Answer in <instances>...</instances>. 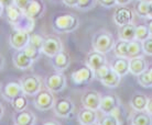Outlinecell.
<instances>
[{
    "instance_id": "7bdbcfd3",
    "label": "cell",
    "mask_w": 152,
    "mask_h": 125,
    "mask_svg": "<svg viewBox=\"0 0 152 125\" xmlns=\"http://www.w3.org/2000/svg\"><path fill=\"white\" fill-rule=\"evenodd\" d=\"M145 111L148 112L150 115H152V98H150L148 100V103H147V108H145Z\"/></svg>"
},
{
    "instance_id": "c3c4849f",
    "label": "cell",
    "mask_w": 152,
    "mask_h": 125,
    "mask_svg": "<svg viewBox=\"0 0 152 125\" xmlns=\"http://www.w3.org/2000/svg\"><path fill=\"white\" fill-rule=\"evenodd\" d=\"M4 105L0 103V120L4 118Z\"/></svg>"
},
{
    "instance_id": "5b68a950",
    "label": "cell",
    "mask_w": 152,
    "mask_h": 125,
    "mask_svg": "<svg viewBox=\"0 0 152 125\" xmlns=\"http://www.w3.org/2000/svg\"><path fill=\"white\" fill-rule=\"evenodd\" d=\"M53 110L56 116L61 118H67L74 112L75 105H74L72 100H69L67 98H60L55 100V103H54L53 105Z\"/></svg>"
},
{
    "instance_id": "7a4b0ae2",
    "label": "cell",
    "mask_w": 152,
    "mask_h": 125,
    "mask_svg": "<svg viewBox=\"0 0 152 125\" xmlns=\"http://www.w3.org/2000/svg\"><path fill=\"white\" fill-rule=\"evenodd\" d=\"M115 42L116 41H115L114 35L109 31L99 30L98 32H96V34L93 38L91 46L94 51L106 54L114 48Z\"/></svg>"
},
{
    "instance_id": "f1b7e54d",
    "label": "cell",
    "mask_w": 152,
    "mask_h": 125,
    "mask_svg": "<svg viewBox=\"0 0 152 125\" xmlns=\"http://www.w3.org/2000/svg\"><path fill=\"white\" fill-rule=\"evenodd\" d=\"M128 45H129V42L119 38L118 42H115L114 48H113L115 55L117 57H128Z\"/></svg>"
},
{
    "instance_id": "3957f363",
    "label": "cell",
    "mask_w": 152,
    "mask_h": 125,
    "mask_svg": "<svg viewBox=\"0 0 152 125\" xmlns=\"http://www.w3.org/2000/svg\"><path fill=\"white\" fill-rule=\"evenodd\" d=\"M34 97V106L39 111H48L50 109H53L55 103L54 92L49 90L48 88L44 90H40Z\"/></svg>"
},
{
    "instance_id": "484cf974",
    "label": "cell",
    "mask_w": 152,
    "mask_h": 125,
    "mask_svg": "<svg viewBox=\"0 0 152 125\" xmlns=\"http://www.w3.org/2000/svg\"><path fill=\"white\" fill-rule=\"evenodd\" d=\"M120 80H121V77L119 76L116 72H114L113 69H110L109 72L106 75V77L100 80V81L107 88H116L119 86Z\"/></svg>"
},
{
    "instance_id": "8d00e7d4",
    "label": "cell",
    "mask_w": 152,
    "mask_h": 125,
    "mask_svg": "<svg viewBox=\"0 0 152 125\" xmlns=\"http://www.w3.org/2000/svg\"><path fill=\"white\" fill-rule=\"evenodd\" d=\"M138 82L140 86L142 87H145V88H149V87H152L151 85V81H150V78H149V75H148V72H147V69H145L143 72H141L140 75H138Z\"/></svg>"
},
{
    "instance_id": "bcb514c9",
    "label": "cell",
    "mask_w": 152,
    "mask_h": 125,
    "mask_svg": "<svg viewBox=\"0 0 152 125\" xmlns=\"http://www.w3.org/2000/svg\"><path fill=\"white\" fill-rule=\"evenodd\" d=\"M147 25H148V29H149V32H150V35L152 36V18H151V19H149L148 23H147Z\"/></svg>"
},
{
    "instance_id": "5bb4252c",
    "label": "cell",
    "mask_w": 152,
    "mask_h": 125,
    "mask_svg": "<svg viewBox=\"0 0 152 125\" xmlns=\"http://www.w3.org/2000/svg\"><path fill=\"white\" fill-rule=\"evenodd\" d=\"M85 61H86V65L89 68H91L93 70H96L97 68L107 64V58L104 53H100L97 51H91L87 54Z\"/></svg>"
},
{
    "instance_id": "681fc988",
    "label": "cell",
    "mask_w": 152,
    "mask_h": 125,
    "mask_svg": "<svg viewBox=\"0 0 152 125\" xmlns=\"http://www.w3.org/2000/svg\"><path fill=\"white\" fill-rule=\"evenodd\" d=\"M147 72H148L149 78H150V81H151V85H152V66L149 67V68H147Z\"/></svg>"
},
{
    "instance_id": "6da1fadb",
    "label": "cell",
    "mask_w": 152,
    "mask_h": 125,
    "mask_svg": "<svg viewBox=\"0 0 152 125\" xmlns=\"http://www.w3.org/2000/svg\"><path fill=\"white\" fill-rule=\"evenodd\" d=\"M80 25V20L72 13H62L54 18L53 30L57 33H71Z\"/></svg>"
},
{
    "instance_id": "d590c367",
    "label": "cell",
    "mask_w": 152,
    "mask_h": 125,
    "mask_svg": "<svg viewBox=\"0 0 152 125\" xmlns=\"http://www.w3.org/2000/svg\"><path fill=\"white\" fill-rule=\"evenodd\" d=\"M110 69H111V67L108 64L104 65V66H102V67L97 68L96 70H94V74H95V78H97L98 80L104 79V78L106 77L107 74L109 72V70H110Z\"/></svg>"
},
{
    "instance_id": "8992f818",
    "label": "cell",
    "mask_w": 152,
    "mask_h": 125,
    "mask_svg": "<svg viewBox=\"0 0 152 125\" xmlns=\"http://www.w3.org/2000/svg\"><path fill=\"white\" fill-rule=\"evenodd\" d=\"M29 40H30V32L19 29H15V31L9 36L10 46L15 51L24 48L29 44Z\"/></svg>"
},
{
    "instance_id": "4fadbf2b",
    "label": "cell",
    "mask_w": 152,
    "mask_h": 125,
    "mask_svg": "<svg viewBox=\"0 0 152 125\" xmlns=\"http://www.w3.org/2000/svg\"><path fill=\"white\" fill-rule=\"evenodd\" d=\"M1 93H2V97H4L6 100L11 101L15 97L23 93L21 82H20V81H17V80L9 81V82H7L4 86V88H2V92H1Z\"/></svg>"
},
{
    "instance_id": "f6af8a7d",
    "label": "cell",
    "mask_w": 152,
    "mask_h": 125,
    "mask_svg": "<svg viewBox=\"0 0 152 125\" xmlns=\"http://www.w3.org/2000/svg\"><path fill=\"white\" fill-rule=\"evenodd\" d=\"M149 4V11H148V18L149 19H151L152 18V0L150 1V2H148Z\"/></svg>"
},
{
    "instance_id": "1f68e13d",
    "label": "cell",
    "mask_w": 152,
    "mask_h": 125,
    "mask_svg": "<svg viewBox=\"0 0 152 125\" xmlns=\"http://www.w3.org/2000/svg\"><path fill=\"white\" fill-rule=\"evenodd\" d=\"M23 52L27 54L28 56L30 57L33 61H37L39 57H40V54H41V51H40V49L34 47V46H32L31 44H28V45L23 48Z\"/></svg>"
},
{
    "instance_id": "603a6c76",
    "label": "cell",
    "mask_w": 152,
    "mask_h": 125,
    "mask_svg": "<svg viewBox=\"0 0 152 125\" xmlns=\"http://www.w3.org/2000/svg\"><path fill=\"white\" fill-rule=\"evenodd\" d=\"M148 68V64L143 57H134L129 58V72L134 76L140 75Z\"/></svg>"
},
{
    "instance_id": "2e32d148",
    "label": "cell",
    "mask_w": 152,
    "mask_h": 125,
    "mask_svg": "<svg viewBox=\"0 0 152 125\" xmlns=\"http://www.w3.org/2000/svg\"><path fill=\"white\" fill-rule=\"evenodd\" d=\"M12 61H13V65H15V68L21 69V70L29 69L31 66H32V64H33V61L23 52V49L17 51V52L13 54Z\"/></svg>"
},
{
    "instance_id": "f35d334b",
    "label": "cell",
    "mask_w": 152,
    "mask_h": 125,
    "mask_svg": "<svg viewBox=\"0 0 152 125\" xmlns=\"http://www.w3.org/2000/svg\"><path fill=\"white\" fill-rule=\"evenodd\" d=\"M100 6L105 8H114L117 6V1L116 0H97Z\"/></svg>"
},
{
    "instance_id": "7402d4cb",
    "label": "cell",
    "mask_w": 152,
    "mask_h": 125,
    "mask_svg": "<svg viewBox=\"0 0 152 125\" xmlns=\"http://www.w3.org/2000/svg\"><path fill=\"white\" fill-rule=\"evenodd\" d=\"M129 121L133 125H152V115H150L147 111L133 110Z\"/></svg>"
},
{
    "instance_id": "7c38bea8",
    "label": "cell",
    "mask_w": 152,
    "mask_h": 125,
    "mask_svg": "<svg viewBox=\"0 0 152 125\" xmlns=\"http://www.w3.org/2000/svg\"><path fill=\"white\" fill-rule=\"evenodd\" d=\"M4 12H6V18H7L8 22L11 24L12 27H15L19 24L26 17V13L18 8L15 4H11L9 7L4 8Z\"/></svg>"
},
{
    "instance_id": "f5cc1de1",
    "label": "cell",
    "mask_w": 152,
    "mask_h": 125,
    "mask_svg": "<svg viewBox=\"0 0 152 125\" xmlns=\"http://www.w3.org/2000/svg\"><path fill=\"white\" fill-rule=\"evenodd\" d=\"M140 1H145V2H150L151 0H140Z\"/></svg>"
},
{
    "instance_id": "4dcf8cb0",
    "label": "cell",
    "mask_w": 152,
    "mask_h": 125,
    "mask_svg": "<svg viewBox=\"0 0 152 125\" xmlns=\"http://www.w3.org/2000/svg\"><path fill=\"white\" fill-rule=\"evenodd\" d=\"M149 36H151V35H150V32H149L148 25H145V24L136 25V40L143 42Z\"/></svg>"
},
{
    "instance_id": "4316f807",
    "label": "cell",
    "mask_w": 152,
    "mask_h": 125,
    "mask_svg": "<svg viewBox=\"0 0 152 125\" xmlns=\"http://www.w3.org/2000/svg\"><path fill=\"white\" fill-rule=\"evenodd\" d=\"M148 100L145 95L137 93L131 98V106L134 111H145Z\"/></svg>"
},
{
    "instance_id": "f546056e",
    "label": "cell",
    "mask_w": 152,
    "mask_h": 125,
    "mask_svg": "<svg viewBox=\"0 0 152 125\" xmlns=\"http://www.w3.org/2000/svg\"><path fill=\"white\" fill-rule=\"evenodd\" d=\"M97 124L100 125H120L121 121H119L113 113H106L103 115V118H98Z\"/></svg>"
},
{
    "instance_id": "ee69618b",
    "label": "cell",
    "mask_w": 152,
    "mask_h": 125,
    "mask_svg": "<svg viewBox=\"0 0 152 125\" xmlns=\"http://www.w3.org/2000/svg\"><path fill=\"white\" fill-rule=\"evenodd\" d=\"M116 1H117L118 6H127V4H129L132 0H116Z\"/></svg>"
},
{
    "instance_id": "d4e9b609",
    "label": "cell",
    "mask_w": 152,
    "mask_h": 125,
    "mask_svg": "<svg viewBox=\"0 0 152 125\" xmlns=\"http://www.w3.org/2000/svg\"><path fill=\"white\" fill-rule=\"evenodd\" d=\"M143 45L142 42L139 40H132L129 42L128 45V58H134V57H143Z\"/></svg>"
},
{
    "instance_id": "836d02e7",
    "label": "cell",
    "mask_w": 152,
    "mask_h": 125,
    "mask_svg": "<svg viewBox=\"0 0 152 125\" xmlns=\"http://www.w3.org/2000/svg\"><path fill=\"white\" fill-rule=\"evenodd\" d=\"M148 11H149V4L145 1H138L136 6V13L140 15L142 18H148Z\"/></svg>"
},
{
    "instance_id": "e0dca14e",
    "label": "cell",
    "mask_w": 152,
    "mask_h": 125,
    "mask_svg": "<svg viewBox=\"0 0 152 125\" xmlns=\"http://www.w3.org/2000/svg\"><path fill=\"white\" fill-rule=\"evenodd\" d=\"M117 106H119V99L117 95H107L105 97H102L98 111H100L103 114L111 113Z\"/></svg>"
},
{
    "instance_id": "30bf717a",
    "label": "cell",
    "mask_w": 152,
    "mask_h": 125,
    "mask_svg": "<svg viewBox=\"0 0 152 125\" xmlns=\"http://www.w3.org/2000/svg\"><path fill=\"white\" fill-rule=\"evenodd\" d=\"M95 78L94 70L89 68L87 65L78 68L77 70L72 72V81L76 85H83V83L91 82Z\"/></svg>"
},
{
    "instance_id": "f907efd6",
    "label": "cell",
    "mask_w": 152,
    "mask_h": 125,
    "mask_svg": "<svg viewBox=\"0 0 152 125\" xmlns=\"http://www.w3.org/2000/svg\"><path fill=\"white\" fill-rule=\"evenodd\" d=\"M4 7L1 4H0V17L4 14Z\"/></svg>"
},
{
    "instance_id": "9c48e42d",
    "label": "cell",
    "mask_w": 152,
    "mask_h": 125,
    "mask_svg": "<svg viewBox=\"0 0 152 125\" xmlns=\"http://www.w3.org/2000/svg\"><path fill=\"white\" fill-rule=\"evenodd\" d=\"M134 20V11L129 7L119 6L114 12V22L118 27H121L128 23H133Z\"/></svg>"
},
{
    "instance_id": "8fae6325",
    "label": "cell",
    "mask_w": 152,
    "mask_h": 125,
    "mask_svg": "<svg viewBox=\"0 0 152 125\" xmlns=\"http://www.w3.org/2000/svg\"><path fill=\"white\" fill-rule=\"evenodd\" d=\"M102 95L95 90H88L82 95V104L84 108L91 109V110H99Z\"/></svg>"
},
{
    "instance_id": "e575fe53",
    "label": "cell",
    "mask_w": 152,
    "mask_h": 125,
    "mask_svg": "<svg viewBox=\"0 0 152 125\" xmlns=\"http://www.w3.org/2000/svg\"><path fill=\"white\" fill-rule=\"evenodd\" d=\"M43 42H44V38L41 36L40 34H32L30 33V40H29V44L32 46H34L37 48H39L42 52V46H43Z\"/></svg>"
},
{
    "instance_id": "52a82bcc",
    "label": "cell",
    "mask_w": 152,
    "mask_h": 125,
    "mask_svg": "<svg viewBox=\"0 0 152 125\" xmlns=\"http://www.w3.org/2000/svg\"><path fill=\"white\" fill-rule=\"evenodd\" d=\"M21 86H22L23 93L30 97H34L39 91L42 89V82L38 76L31 75L26 76L21 79Z\"/></svg>"
},
{
    "instance_id": "83f0119b",
    "label": "cell",
    "mask_w": 152,
    "mask_h": 125,
    "mask_svg": "<svg viewBox=\"0 0 152 125\" xmlns=\"http://www.w3.org/2000/svg\"><path fill=\"white\" fill-rule=\"evenodd\" d=\"M12 108H13V110L15 112H19V111H22V110H26L28 108V99H27V95H24V93H21V95H17L15 98L12 99L11 101Z\"/></svg>"
},
{
    "instance_id": "cb8c5ba5",
    "label": "cell",
    "mask_w": 152,
    "mask_h": 125,
    "mask_svg": "<svg viewBox=\"0 0 152 125\" xmlns=\"http://www.w3.org/2000/svg\"><path fill=\"white\" fill-rule=\"evenodd\" d=\"M118 36L120 40H125L128 42L134 40L136 38V25L133 23H128V24L119 27Z\"/></svg>"
},
{
    "instance_id": "60d3db41",
    "label": "cell",
    "mask_w": 152,
    "mask_h": 125,
    "mask_svg": "<svg viewBox=\"0 0 152 125\" xmlns=\"http://www.w3.org/2000/svg\"><path fill=\"white\" fill-rule=\"evenodd\" d=\"M77 2H78V0H63V4L65 6H67V7H75L77 6Z\"/></svg>"
},
{
    "instance_id": "ffe728a7",
    "label": "cell",
    "mask_w": 152,
    "mask_h": 125,
    "mask_svg": "<svg viewBox=\"0 0 152 125\" xmlns=\"http://www.w3.org/2000/svg\"><path fill=\"white\" fill-rule=\"evenodd\" d=\"M52 58H53L54 68L58 70V72H63L65 69H67L69 67V65H71V57H69V53L64 49L58 52Z\"/></svg>"
},
{
    "instance_id": "d6a6232c",
    "label": "cell",
    "mask_w": 152,
    "mask_h": 125,
    "mask_svg": "<svg viewBox=\"0 0 152 125\" xmlns=\"http://www.w3.org/2000/svg\"><path fill=\"white\" fill-rule=\"evenodd\" d=\"M97 4V0H78L76 8L82 11H87L95 7Z\"/></svg>"
},
{
    "instance_id": "7dc6e473",
    "label": "cell",
    "mask_w": 152,
    "mask_h": 125,
    "mask_svg": "<svg viewBox=\"0 0 152 125\" xmlns=\"http://www.w3.org/2000/svg\"><path fill=\"white\" fill-rule=\"evenodd\" d=\"M4 57L0 53V70L4 68Z\"/></svg>"
},
{
    "instance_id": "816d5d0a",
    "label": "cell",
    "mask_w": 152,
    "mask_h": 125,
    "mask_svg": "<svg viewBox=\"0 0 152 125\" xmlns=\"http://www.w3.org/2000/svg\"><path fill=\"white\" fill-rule=\"evenodd\" d=\"M43 124H44V125H50V124H53V125H55V124H58V123H57V122H44V123H43Z\"/></svg>"
},
{
    "instance_id": "d6986e66",
    "label": "cell",
    "mask_w": 152,
    "mask_h": 125,
    "mask_svg": "<svg viewBox=\"0 0 152 125\" xmlns=\"http://www.w3.org/2000/svg\"><path fill=\"white\" fill-rule=\"evenodd\" d=\"M78 123L82 125H93L97 124L98 121V113L96 110H91V109H87L84 108L83 110L80 111L78 116H77Z\"/></svg>"
},
{
    "instance_id": "ac0fdd59",
    "label": "cell",
    "mask_w": 152,
    "mask_h": 125,
    "mask_svg": "<svg viewBox=\"0 0 152 125\" xmlns=\"http://www.w3.org/2000/svg\"><path fill=\"white\" fill-rule=\"evenodd\" d=\"M13 123L15 125H34L37 123V118L29 110H22L15 112L13 115Z\"/></svg>"
},
{
    "instance_id": "b9f144b4",
    "label": "cell",
    "mask_w": 152,
    "mask_h": 125,
    "mask_svg": "<svg viewBox=\"0 0 152 125\" xmlns=\"http://www.w3.org/2000/svg\"><path fill=\"white\" fill-rule=\"evenodd\" d=\"M0 4L6 8V7L11 6V4H15V0H0Z\"/></svg>"
},
{
    "instance_id": "ba28073f",
    "label": "cell",
    "mask_w": 152,
    "mask_h": 125,
    "mask_svg": "<svg viewBox=\"0 0 152 125\" xmlns=\"http://www.w3.org/2000/svg\"><path fill=\"white\" fill-rule=\"evenodd\" d=\"M63 48V43L61 38L55 36V35H49L44 38L43 46H42V53H44L46 56L53 57L58 52H61Z\"/></svg>"
},
{
    "instance_id": "74e56055",
    "label": "cell",
    "mask_w": 152,
    "mask_h": 125,
    "mask_svg": "<svg viewBox=\"0 0 152 125\" xmlns=\"http://www.w3.org/2000/svg\"><path fill=\"white\" fill-rule=\"evenodd\" d=\"M142 45H143L145 55L152 56V36H149L147 40H145V41L142 42Z\"/></svg>"
},
{
    "instance_id": "277c9868",
    "label": "cell",
    "mask_w": 152,
    "mask_h": 125,
    "mask_svg": "<svg viewBox=\"0 0 152 125\" xmlns=\"http://www.w3.org/2000/svg\"><path fill=\"white\" fill-rule=\"evenodd\" d=\"M45 87L54 93L61 92L66 88V78L62 72H55L46 77Z\"/></svg>"
},
{
    "instance_id": "ab89813d",
    "label": "cell",
    "mask_w": 152,
    "mask_h": 125,
    "mask_svg": "<svg viewBox=\"0 0 152 125\" xmlns=\"http://www.w3.org/2000/svg\"><path fill=\"white\" fill-rule=\"evenodd\" d=\"M32 1V0H15V4L17 6L18 8H20L21 10H26L27 9V7L30 4V2Z\"/></svg>"
},
{
    "instance_id": "44dd1931",
    "label": "cell",
    "mask_w": 152,
    "mask_h": 125,
    "mask_svg": "<svg viewBox=\"0 0 152 125\" xmlns=\"http://www.w3.org/2000/svg\"><path fill=\"white\" fill-rule=\"evenodd\" d=\"M111 69L116 72L120 77L126 76L129 72V58L128 57H117L109 65Z\"/></svg>"
},
{
    "instance_id": "9a60e30c",
    "label": "cell",
    "mask_w": 152,
    "mask_h": 125,
    "mask_svg": "<svg viewBox=\"0 0 152 125\" xmlns=\"http://www.w3.org/2000/svg\"><path fill=\"white\" fill-rule=\"evenodd\" d=\"M23 12L26 13L27 17L33 20H37L43 17V14L45 13V6L41 0H32Z\"/></svg>"
}]
</instances>
